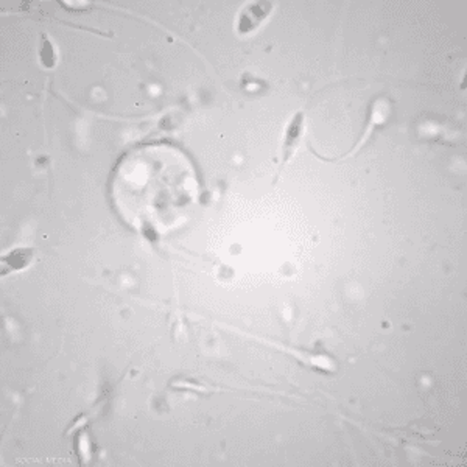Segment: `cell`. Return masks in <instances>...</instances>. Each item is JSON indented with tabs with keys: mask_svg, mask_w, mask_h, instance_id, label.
Segmentation results:
<instances>
[{
	"mask_svg": "<svg viewBox=\"0 0 467 467\" xmlns=\"http://www.w3.org/2000/svg\"><path fill=\"white\" fill-rule=\"evenodd\" d=\"M390 114V106L388 103H386L385 99H377L373 101L371 108H369V114H368V120H366V126L363 130V136H361L360 141L356 143V147H353L349 153H346L344 156H341L343 159L346 158H351L353 155H357V153L363 148V145L368 142L369 136H373V133L375 131V128L382 126L386 119H388Z\"/></svg>",
	"mask_w": 467,
	"mask_h": 467,
	"instance_id": "3957f363",
	"label": "cell"
},
{
	"mask_svg": "<svg viewBox=\"0 0 467 467\" xmlns=\"http://www.w3.org/2000/svg\"><path fill=\"white\" fill-rule=\"evenodd\" d=\"M75 449H77V454L79 456V460H82V464H87V461L91 460V442H89V436H87L86 432H82L78 434V438L75 441Z\"/></svg>",
	"mask_w": 467,
	"mask_h": 467,
	"instance_id": "8992f818",
	"label": "cell"
},
{
	"mask_svg": "<svg viewBox=\"0 0 467 467\" xmlns=\"http://www.w3.org/2000/svg\"><path fill=\"white\" fill-rule=\"evenodd\" d=\"M33 259V249L31 248H18L13 249L8 257H4V265L8 263L10 270H22Z\"/></svg>",
	"mask_w": 467,
	"mask_h": 467,
	"instance_id": "277c9868",
	"label": "cell"
},
{
	"mask_svg": "<svg viewBox=\"0 0 467 467\" xmlns=\"http://www.w3.org/2000/svg\"><path fill=\"white\" fill-rule=\"evenodd\" d=\"M39 60H41V64H43L44 69H55L56 64H58V53H56V48L52 44L50 38H48L47 35L41 36Z\"/></svg>",
	"mask_w": 467,
	"mask_h": 467,
	"instance_id": "5b68a950",
	"label": "cell"
},
{
	"mask_svg": "<svg viewBox=\"0 0 467 467\" xmlns=\"http://www.w3.org/2000/svg\"><path fill=\"white\" fill-rule=\"evenodd\" d=\"M304 133H305V112L304 111H297L292 116V119L288 120V123L284 130V136H282V142H280V165H279V172L278 176L285 170L287 165L292 163L293 156L296 155L297 148L304 139Z\"/></svg>",
	"mask_w": 467,
	"mask_h": 467,
	"instance_id": "6da1fadb",
	"label": "cell"
},
{
	"mask_svg": "<svg viewBox=\"0 0 467 467\" xmlns=\"http://www.w3.org/2000/svg\"><path fill=\"white\" fill-rule=\"evenodd\" d=\"M275 4L265 0H254L248 2L241 8L237 18V33L241 36H251L259 30L273 13Z\"/></svg>",
	"mask_w": 467,
	"mask_h": 467,
	"instance_id": "7a4b0ae2",
	"label": "cell"
}]
</instances>
